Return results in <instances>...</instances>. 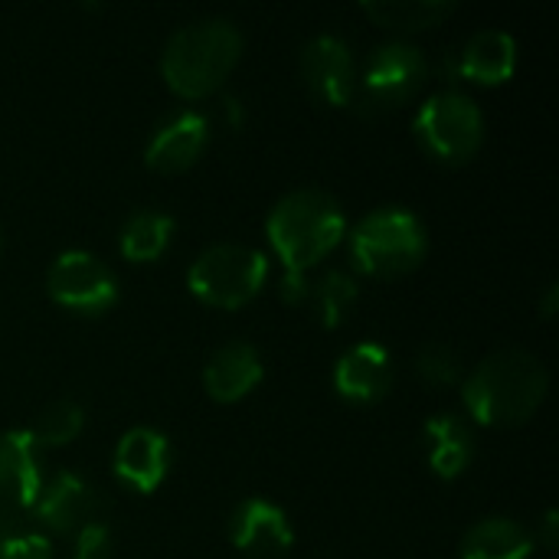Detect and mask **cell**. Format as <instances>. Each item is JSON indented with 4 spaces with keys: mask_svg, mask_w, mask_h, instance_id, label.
Returning a JSON list of instances; mask_svg holds the SVG:
<instances>
[{
    "mask_svg": "<svg viewBox=\"0 0 559 559\" xmlns=\"http://www.w3.org/2000/svg\"><path fill=\"white\" fill-rule=\"evenodd\" d=\"M298 69H301L305 88L318 102H324L331 108H341V105H347L354 98V88H357L354 56H350V46L341 36L321 33V36L308 39L305 49H301Z\"/></svg>",
    "mask_w": 559,
    "mask_h": 559,
    "instance_id": "9c48e42d",
    "label": "cell"
},
{
    "mask_svg": "<svg viewBox=\"0 0 559 559\" xmlns=\"http://www.w3.org/2000/svg\"><path fill=\"white\" fill-rule=\"evenodd\" d=\"M550 390V373L531 350H498L462 383V406L478 426L511 429L534 419Z\"/></svg>",
    "mask_w": 559,
    "mask_h": 559,
    "instance_id": "6da1fadb",
    "label": "cell"
},
{
    "mask_svg": "<svg viewBox=\"0 0 559 559\" xmlns=\"http://www.w3.org/2000/svg\"><path fill=\"white\" fill-rule=\"evenodd\" d=\"M242 56V33L229 20H197L180 26L164 52H160V75L167 88L187 102L210 98L223 88Z\"/></svg>",
    "mask_w": 559,
    "mask_h": 559,
    "instance_id": "3957f363",
    "label": "cell"
},
{
    "mask_svg": "<svg viewBox=\"0 0 559 559\" xmlns=\"http://www.w3.org/2000/svg\"><path fill=\"white\" fill-rule=\"evenodd\" d=\"M269 278V255L242 242H216L187 269V288L210 308H246Z\"/></svg>",
    "mask_w": 559,
    "mask_h": 559,
    "instance_id": "5b68a950",
    "label": "cell"
},
{
    "mask_svg": "<svg viewBox=\"0 0 559 559\" xmlns=\"http://www.w3.org/2000/svg\"><path fill=\"white\" fill-rule=\"evenodd\" d=\"M452 72L478 85L511 82L518 72V39L508 29H478L452 59Z\"/></svg>",
    "mask_w": 559,
    "mask_h": 559,
    "instance_id": "e0dca14e",
    "label": "cell"
},
{
    "mask_svg": "<svg viewBox=\"0 0 559 559\" xmlns=\"http://www.w3.org/2000/svg\"><path fill=\"white\" fill-rule=\"evenodd\" d=\"M557 298H559L557 285H547V295H544V305H540L544 318H554V314H557Z\"/></svg>",
    "mask_w": 559,
    "mask_h": 559,
    "instance_id": "f1b7e54d",
    "label": "cell"
},
{
    "mask_svg": "<svg viewBox=\"0 0 559 559\" xmlns=\"http://www.w3.org/2000/svg\"><path fill=\"white\" fill-rule=\"evenodd\" d=\"M0 559H52V544L36 531H20L0 547Z\"/></svg>",
    "mask_w": 559,
    "mask_h": 559,
    "instance_id": "484cf974",
    "label": "cell"
},
{
    "mask_svg": "<svg viewBox=\"0 0 559 559\" xmlns=\"http://www.w3.org/2000/svg\"><path fill=\"white\" fill-rule=\"evenodd\" d=\"M534 547L537 540L524 524L511 518H485L465 534L459 559H531Z\"/></svg>",
    "mask_w": 559,
    "mask_h": 559,
    "instance_id": "d6986e66",
    "label": "cell"
},
{
    "mask_svg": "<svg viewBox=\"0 0 559 559\" xmlns=\"http://www.w3.org/2000/svg\"><path fill=\"white\" fill-rule=\"evenodd\" d=\"M557 534H559V514L550 508L544 514V524H540V537H534L537 544H544V550H557Z\"/></svg>",
    "mask_w": 559,
    "mask_h": 559,
    "instance_id": "83f0119b",
    "label": "cell"
},
{
    "mask_svg": "<svg viewBox=\"0 0 559 559\" xmlns=\"http://www.w3.org/2000/svg\"><path fill=\"white\" fill-rule=\"evenodd\" d=\"M265 377L262 357L252 344L233 341L213 350V357L203 367V390L216 403H239L246 400Z\"/></svg>",
    "mask_w": 559,
    "mask_h": 559,
    "instance_id": "2e32d148",
    "label": "cell"
},
{
    "mask_svg": "<svg viewBox=\"0 0 559 559\" xmlns=\"http://www.w3.org/2000/svg\"><path fill=\"white\" fill-rule=\"evenodd\" d=\"M95 511H98V495L88 488V481H82L72 472H59L49 481H43L39 498L33 504V514L52 534H72L92 524Z\"/></svg>",
    "mask_w": 559,
    "mask_h": 559,
    "instance_id": "9a60e30c",
    "label": "cell"
},
{
    "mask_svg": "<svg viewBox=\"0 0 559 559\" xmlns=\"http://www.w3.org/2000/svg\"><path fill=\"white\" fill-rule=\"evenodd\" d=\"M416 373L429 386H452L462 377V357L449 344H429V347L419 350Z\"/></svg>",
    "mask_w": 559,
    "mask_h": 559,
    "instance_id": "cb8c5ba5",
    "label": "cell"
},
{
    "mask_svg": "<svg viewBox=\"0 0 559 559\" xmlns=\"http://www.w3.org/2000/svg\"><path fill=\"white\" fill-rule=\"evenodd\" d=\"M331 380H334L337 396L347 403H357V406L380 403L393 390V357L377 341L354 344L350 350L337 357Z\"/></svg>",
    "mask_w": 559,
    "mask_h": 559,
    "instance_id": "30bf717a",
    "label": "cell"
},
{
    "mask_svg": "<svg viewBox=\"0 0 559 559\" xmlns=\"http://www.w3.org/2000/svg\"><path fill=\"white\" fill-rule=\"evenodd\" d=\"M82 426H85V409L75 400H52L36 413L26 432L36 442V449H59L75 442L82 436Z\"/></svg>",
    "mask_w": 559,
    "mask_h": 559,
    "instance_id": "603a6c76",
    "label": "cell"
},
{
    "mask_svg": "<svg viewBox=\"0 0 559 559\" xmlns=\"http://www.w3.org/2000/svg\"><path fill=\"white\" fill-rule=\"evenodd\" d=\"M426 75H429L426 52L416 43L390 39L377 46L367 59L360 79V102L370 111H393L423 88Z\"/></svg>",
    "mask_w": 559,
    "mask_h": 559,
    "instance_id": "ba28073f",
    "label": "cell"
},
{
    "mask_svg": "<svg viewBox=\"0 0 559 559\" xmlns=\"http://www.w3.org/2000/svg\"><path fill=\"white\" fill-rule=\"evenodd\" d=\"M115 478L138 495H151L164 485L170 472V442L164 432L151 426H134L121 436L115 459H111Z\"/></svg>",
    "mask_w": 559,
    "mask_h": 559,
    "instance_id": "8fae6325",
    "label": "cell"
},
{
    "mask_svg": "<svg viewBox=\"0 0 559 559\" xmlns=\"http://www.w3.org/2000/svg\"><path fill=\"white\" fill-rule=\"evenodd\" d=\"M413 131L432 157L445 164H465L485 144V115L472 95L442 88L419 105Z\"/></svg>",
    "mask_w": 559,
    "mask_h": 559,
    "instance_id": "8992f818",
    "label": "cell"
},
{
    "mask_svg": "<svg viewBox=\"0 0 559 559\" xmlns=\"http://www.w3.org/2000/svg\"><path fill=\"white\" fill-rule=\"evenodd\" d=\"M357 298H360V285L347 269H328L318 282H311V292H308L318 324L328 331H334L347 321Z\"/></svg>",
    "mask_w": 559,
    "mask_h": 559,
    "instance_id": "7402d4cb",
    "label": "cell"
},
{
    "mask_svg": "<svg viewBox=\"0 0 559 559\" xmlns=\"http://www.w3.org/2000/svg\"><path fill=\"white\" fill-rule=\"evenodd\" d=\"M229 540L246 557L275 559L292 550L295 531L278 504L265 498H246L229 518Z\"/></svg>",
    "mask_w": 559,
    "mask_h": 559,
    "instance_id": "7c38bea8",
    "label": "cell"
},
{
    "mask_svg": "<svg viewBox=\"0 0 559 559\" xmlns=\"http://www.w3.org/2000/svg\"><path fill=\"white\" fill-rule=\"evenodd\" d=\"M364 16L393 33H423L445 23L455 13L452 0H367Z\"/></svg>",
    "mask_w": 559,
    "mask_h": 559,
    "instance_id": "ffe728a7",
    "label": "cell"
},
{
    "mask_svg": "<svg viewBox=\"0 0 559 559\" xmlns=\"http://www.w3.org/2000/svg\"><path fill=\"white\" fill-rule=\"evenodd\" d=\"M111 554V531L102 521H92L75 531L72 559H108Z\"/></svg>",
    "mask_w": 559,
    "mask_h": 559,
    "instance_id": "d4e9b609",
    "label": "cell"
},
{
    "mask_svg": "<svg viewBox=\"0 0 559 559\" xmlns=\"http://www.w3.org/2000/svg\"><path fill=\"white\" fill-rule=\"evenodd\" d=\"M49 298L75 314L98 318L118 301V278L115 272L85 249H66L52 259L46 275Z\"/></svg>",
    "mask_w": 559,
    "mask_h": 559,
    "instance_id": "52a82bcc",
    "label": "cell"
},
{
    "mask_svg": "<svg viewBox=\"0 0 559 559\" xmlns=\"http://www.w3.org/2000/svg\"><path fill=\"white\" fill-rule=\"evenodd\" d=\"M426 252V223L406 206H380L350 229V262L367 278H403L423 265Z\"/></svg>",
    "mask_w": 559,
    "mask_h": 559,
    "instance_id": "277c9868",
    "label": "cell"
},
{
    "mask_svg": "<svg viewBox=\"0 0 559 559\" xmlns=\"http://www.w3.org/2000/svg\"><path fill=\"white\" fill-rule=\"evenodd\" d=\"M174 239V219L157 210H138L124 219L118 249L128 262H157Z\"/></svg>",
    "mask_w": 559,
    "mask_h": 559,
    "instance_id": "44dd1931",
    "label": "cell"
},
{
    "mask_svg": "<svg viewBox=\"0 0 559 559\" xmlns=\"http://www.w3.org/2000/svg\"><path fill=\"white\" fill-rule=\"evenodd\" d=\"M210 144V121L203 111H177L167 118L144 147V164L157 174L190 170Z\"/></svg>",
    "mask_w": 559,
    "mask_h": 559,
    "instance_id": "4fadbf2b",
    "label": "cell"
},
{
    "mask_svg": "<svg viewBox=\"0 0 559 559\" xmlns=\"http://www.w3.org/2000/svg\"><path fill=\"white\" fill-rule=\"evenodd\" d=\"M426 445H429V468L445 481L462 478L475 462V432L455 413H439L426 423Z\"/></svg>",
    "mask_w": 559,
    "mask_h": 559,
    "instance_id": "ac0fdd59",
    "label": "cell"
},
{
    "mask_svg": "<svg viewBox=\"0 0 559 559\" xmlns=\"http://www.w3.org/2000/svg\"><path fill=\"white\" fill-rule=\"evenodd\" d=\"M265 236L285 272L308 275L321 259H328L344 242L347 213L331 193L318 187H301L285 193L272 206L265 219Z\"/></svg>",
    "mask_w": 559,
    "mask_h": 559,
    "instance_id": "7a4b0ae2",
    "label": "cell"
},
{
    "mask_svg": "<svg viewBox=\"0 0 559 559\" xmlns=\"http://www.w3.org/2000/svg\"><path fill=\"white\" fill-rule=\"evenodd\" d=\"M43 488L39 449L26 429L0 432V504L26 514L33 511Z\"/></svg>",
    "mask_w": 559,
    "mask_h": 559,
    "instance_id": "5bb4252c",
    "label": "cell"
},
{
    "mask_svg": "<svg viewBox=\"0 0 559 559\" xmlns=\"http://www.w3.org/2000/svg\"><path fill=\"white\" fill-rule=\"evenodd\" d=\"M20 531H26V527H23V514H16V511H10V508L0 504V547H3L10 537H16Z\"/></svg>",
    "mask_w": 559,
    "mask_h": 559,
    "instance_id": "4316f807",
    "label": "cell"
}]
</instances>
